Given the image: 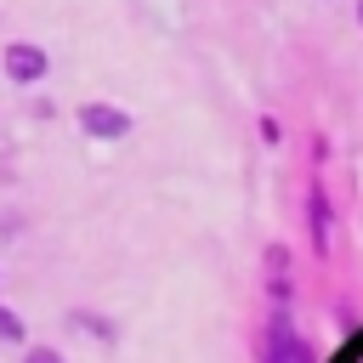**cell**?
<instances>
[{
	"mask_svg": "<svg viewBox=\"0 0 363 363\" xmlns=\"http://www.w3.org/2000/svg\"><path fill=\"white\" fill-rule=\"evenodd\" d=\"M79 130H85L91 142H125V136H130V113L113 108V102H85V108H79Z\"/></svg>",
	"mask_w": 363,
	"mask_h": 363,
	"instance_id": "7a4b0ae2",
	"label": "cell"
},
{
	"mask_svg": "<svg viewBox=\"0 0 363 363\" xmlns=\"http://www.w3.org/2000/svg\"><path fill=\"white\" fill-rule=\"evenodd\" d=\"M267 363H312V346L295 335L289 318H272L267 323Z\"/></svg>",
	"mask_w": 363,
	"mask_h": 363,
	"instance_id": "3957f363",
	"label": "cell"
},
{
	"mask_svg": "<svg viewBox=\"0 0 363 363\" xmlns=\"http://www.w3.org/2000/svg\"><path fill=\"white\" fill-rule=\"evenodd\" d=\"M23 335H28V329H23V318H17L11 306H0V340H11V346H23Z\"/></svg>",
	"mask_w": 363,
	"mask_h": 363,
	"instance_id": "277c9868",
	"label": "cell"
},
{
	"mask_svg": "<svg viewBox=\"0 0 363 363\" xmlns=\"http://www.w3.org/2000/svg\"><path fill=\"white\" fill-rule=\"evenodd\" d=\"M0 68H6L11 85H40L45 68H51V57H45V45H34V40H11V45L0 51Z\"/></svg>",
	"mask_w": 363,
	"mask_h": 363,
	"instance_id": "6da1fadb",
	"label": "cell"
},
{
	"mask_svg": "<svg viewBox=\"0 0 363 363\" xmlns=\"http://www.w3.org/2000/svg\"><path fill=\"white\" fill-rule=\"evenodd\" d=\"M357 23H363V0H357Z\"/></svg>",
	"mask_w": 363,
	"mask_h": 363,
	"instance_id": "8992f818",
	"label": "cell"
},
{
	"mask_svg": "<svg viewBox=\"0 0 363 363\" xmlns=\"http://www.w3.org/2000/svg\"><path fill=\"white\" fill-rule=\"evenodd\" d=\"M23 363H68L57 346H23Z\"/></svg>",
	"mask_w": 363,
	"mask_h": 363,
	"instance_id": "5b68a950",
	"label": "cell"
}]
</instances>
